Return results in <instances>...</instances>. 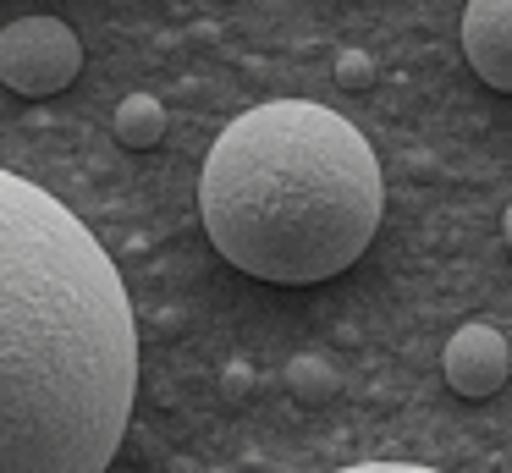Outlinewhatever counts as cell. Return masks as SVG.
<instances>
[{"mask_svg": "<svg viewBox=\"0 0 512 473\" xmlns=\"http://www.w3.org/2000/svg\"><path fill=\"white\" fill-rule=\"evenodd\" d=\"M133 396L122 270L61 198L0 171V473H105Z\"/></svg>", "mask_w": 512, "mask_h": 473, "instance_id": "1", "label": "cell"}, {"mask_svg": "<svg viewBox=\"0 0 512 473\" xmlns=\"http://www.w3.org/2000/svg\"><path fill=\"white\" fill-rule=\"evenodd\" d=\"M199 215L215 253L254 281L314 286L358 264L386 215L369 138L314 99L254 105L210 143Z\"/></svg>", "mask_w": 512, "mask_h": 473, "instance_id": "2", "label": "cell"}, {"mask_svg": "<svg viewBox=\"0 0 512 473\" xmlns=\"http://www.w3.org/2000/svg\"><path fill=\"white\" fill-rule=\"evenodd\" d=\"M83 72V39L61 17H17L0 28V88L50 99Z\"/></svg>", "mask_w": 512, "mask_h": 473, "instance_id": "3", "label": "cell"}, {"mask_svg": "<svg viewBox=\"0 0 512 473\" xmlns=\"http://www.w3.org/2000/svg\"><path fill=\"white\" fill-rule=\"evenodd\" d=\"M507 369H512V341L501 336L496 325H463V330H452V341H446V352H441L446 385H452L457 396H468V402L496 396L501 385H507Z\"/></svg>", "mask_w": 512, "mask_h": 473, "instance_id": "4", "label": "cell"}, {"mask_svg": "<svg viewBox=\"0 0 512 473\" xmlns=\"http://www.w3.org/2000/svg\"><path fill=\"white\" fill-rule=\"evenodd\" d=\"M463 55L496 94H512V0H468Z\"/></svg>", "mask_w": 512, "mask_h": 473, "instance_id": "5", "label": "cell"}, {"mask_svg": "<svg viewBox=\"0 0 512 473\" xmlns=\"http://www.w3.org/2000/svg\"><path fill=\"white\" fill-rule=\"evenodd\" d=\"M166 138V105L155 94H127L116 105V143L122 149H155Z\"/></svg>", "mask_w": 512, "mask_h": 473, "instance_id": "6", "label": "cell"}, {"mask_svg": "<svg viewBox=\"0 0 512 473\" xmlns=\"http://www.w3.org/2000/svg\"><path fill=\"white\" fill-rule=\"evenodd\" d=\"M287 391L298 396L303 407H325L336 396V369L320 352H298V358H287Z\"/></svg>", "mask_w": 512, "mask_h": 473, "instance_id": "7", "label": "cell"}, {"mask_svg": "<svg viewBox=\"0 0 512 473\" xmlns=\"http://www.w3.org/2000/svg\"><path fill=\"white\" fill-rule=\"evenodd\" d=\"M336 83H342L347 94H364V88L375 83V55L369 50H342L336 55Z\"/></svg>", "mask_w": 512, "mask_h": 473, "instance_id": "8", "label": "cell"}, {"mask_svg": "<svg viewBox=\"0 0 512 473\" xmlns=\"http://www.w3.org/2000/svg\"><path fill=\"white\" fill-rule=\"evenodd\" d=\"M336 473H441V468H419V462H353Z\"/></svg>", "mask_w": 512, "mask_h": 473, "instance_id": "9", "label": "cell"}, {"mask_svg": "<svg viewBox=\"0 0 512 473\" xmlns=\"http://www.w3.org/2000/svg\"><path fill=\"white\" fill-rule=\"evenodd\" d=\"M226 391H232V396L248 391V369H243V363H232V369H226Z\"/></svg>", "mask_w": 512, "mask_h": 473, "instance_id": "10", "label": "cell"}, {"mask_svg": "<svg viewBox=\"0 0 512 473\" xmlns=\"http://www.w3.org/2000/svg\"><path fill=\"white\" fill-rule=\"evenodd\" d=\"M501 237H507V253H512V204H507V220H501Z\"/></svg>", "mask_w": 512, "mask_h": 473, "instance_id": "11", "label": "cell"}]
</instances>
